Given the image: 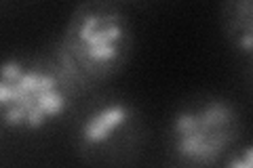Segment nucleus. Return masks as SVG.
Masks as SVG:
<instances>
[{
    "label": "nucleus",
    "mask_w": 253,
    "mask_h": 168,
    "mask_svg": "<svg viewBox=\"0 0 253 168\" xmlns=\"http://www.w3.org/2000/svg\"><path fill=\"white\" fill-rule=\"evenodd\" d=\"M221 164L228 168H253V141L239 143Z\"/></svg>",
    "instance_id": "obj_6"
},
{
    "label": "nucleus",
    "mask_w": 253,
    "mask_h": 168,
    "mask_svg": "<svg viewBox=\"0 0 253 168\" xmlns=\"http://www.w3.org/2000/svg\"><path fill=\"white\" fill-rule=\"evenodd\" d=\"M81 95L61 63L38 55H9L0 66V120L6 131L41 133L61 122Z\"/></svg>",
    "instance_id": "obj_2"
},
{
    "label": "nucleus",
    "mask_w": 253,
    "mask_h": 168,
    "mask_svg": "<svg viewBox=\"0 0 253 168\" xmlns=\"http://www.w3.org/2000/svg\"><path fill=\"white\" fill-rule=\"evenodd\" d=\"M133 44V26L114 0H84L70 13L55 59L83 93L123 74Z\"/></svg>",
    "instance_id": "obj_1"
},
{
    "label": "nucleus",
    "mask_w": 253,
    "mask_h": 168,
    "mask_svg": "<svg viewBox=\"0 0 253 168\" xmlns=\"http://www.w3.org/2000/svg\"><path fill=\"white\" fill-rule=\"evenodd\" d=\"M243 122L236 105L219 95L181 101L167 122V154L190 168L217 166L241 143Z\"/></svg>",
    "instance_id": "obj_3"
},
{
    "label": "nucleus",
    "mask_w": 253,
    "mask_h": 168,
    "mask_svg": "<svg viewBox=\"0 0 253 168\" xmlns=\"http://www.w3.org/2000/svg\"><path fill=\"white\" fill-rule=\"evenodd\" d=\"M219 21L230 49L253 61V0H221Z\"/></svg>",
    "instance_id": "obj_5"
},
{
    "label": "nucleus",
    "mask_w": 253,
    "mask_h": 168,
    "mask_svg": "<svg viewBox=\"0 0 253 168\" xmlns=\"http://www.w3.org/2000/svg\"><path fill=\"white\" fill-rule=\"evenodd\" d=\"M116 2H126V0H116Z\"/></svg>",
    "instance_id": "obj_7"
},
{
    "label": "nucleus",
    "mask_w": 253,
    "mask_h": 168,
    "mask_svg": "<svg viewBox=\"0 0 253 168\" xmlns=\"http://www.w3.org/2000/svg\"><path fill=\"white\" fill-rule=\"evenodd\" d=\"M146 124L137 105L121 95L89 101L74 129V149L84 164L125 166L144 149Z\"/></svg>",
    "instance_id": "obj_4"
}]
</instances>
